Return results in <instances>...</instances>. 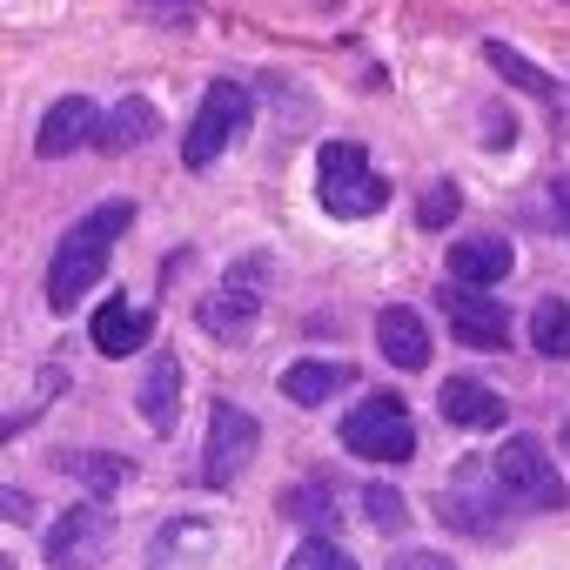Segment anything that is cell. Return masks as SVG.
I'll use <instances>...</instances> for the list:
<instances>
[{"label":"cell","instance_id":"cell-1","mask_svg":"<svg viewBox=\"0 0 570 570\" xmlns=\"http://www.w3.org/2000/svg\"><path fill=\"white\" fill-rule=\"evenodd\" d=\"M128 222H135V202H101V208H88V215L61 235L55 268H48V303H55V309H75L95 282L108 275V248L121 242Z\"/></svg>","mask_w":570,"mask_h":570},{"label":"cell","instance_id":"cell-30","mask_svg":"<svg viewBox=\"0 0 570 570\" xmlns=\"http://www.w3.org/2000/svg\"><path fill=\"white\" fill-rule=\"evenodd\" d=\"M550 202H557V215H563V228H570V175L550 181Z\"/></svg>","mask_w":570,"mask_h":570},{"label":"cell","instance_id":"cell-17","mask_svg":"<svg viewBox=\"0 0 570 570\" xmlns=\"http://www.w3.org/2000/svg\"><path fill=\"white\" fill-rule=\"evenodd\" d=\"M135 403H141V416L168 436L175 416H181V363H175V356H155L148 376H141V396H135Z\"/></svg>","mask_w":570,"mask_h":570},{"label":"cell","instance_id":"cell-13","mask_svg":"<svg viewBox=\"0 0 570 570\" xmlns=\"http://www.w3.org/2000/svg\"><path fill=\"white\" fill-rule=\"evenodd\" d=\"M510 275V242L503 235H463L450 248V282H470V289H490V282Z\"/></svg>","mask_w":570,"mask_h":570},{"label":"cell","instance_id":"cell-15","mask_svg":"<svg viewBox=\"0 0 570 570\" xmlns=\"http://www.w3.org/2000/svg\"><path fill=\"white\" fill-rule=\"evenodd\" d=\"M443 416H450L456 430H497L510 410H503V396L483 390L476 376H450V383H443Z\"/></svg>","mask_w":570,"mask_h":570},{"label":"cell","instance_id":"cell-12","mask_svg":"<svg viewBox=\"0 0 570 570\" xmlns=\"http://www.w3.org/2000/svg\"><path fill=\"white\" fill-rule=\"evenodd\" d=\"M376 343H383V356H390L396 370H430V323H423L416 309L390 303V309L376 316Z\"/></svg>","mask_w":570,"mask_h":570},{"label":"cell","instance_id":"cell-29","mask_svg":"<svg viewBox=\"0 0 570 570\" xmlns=\"http://www.w3.org/2000/svg\"><path fill=\"white\" fill-rule=\"evenodd\" d=\"M483 121H490V148H503V141H510V115H503V108H490Z\"/></svg>","mask_w":570,"mask_h":570},{"label":"cell","instance_id":"cell-27","mask_svg":"<svg viewBox=\"0 0 570 570\" xmlns=\"http://www.w3.org/2000/svg\"><path fill=\"white\" fill-rule=\"evenodd\" d=\"M330 557H336V543H330V537H309V543L289 557V570H330Z\"/></svg>","mask_w":570,"mask_h":570},{"label":"cell","instance_id":"cell-14","mask_svg":"<svg viewBox=\"0 0 570 570\" xmlns=\"http://www.w3.org/2000/svg\"><path fill=\"white\" fill-rule=\"evenodd\" d=\"M350 383H356V370H350V363H323V356L282 370V396L303 403V410H323V403H330L336 390H350Z\"/></svg>","mask_w":570,"mask_h":570},{"label":"cell","instance_id":"cell-5","mask_svg":"<svg viewBox=\"0 0 570 570\" xmlns=\"http://www.w3.org/2000/svg\"><path fill=\"white\" fill-rule=\"evenodd\" d=\"M242 128H248V95H242L235 81H215V88L202 95L195 121H188L181 161H188V168H215V161L235 148V135H242Z\"/></svg>","mask_w":570,"mask_h":570},{"label":"cell","instance_id":"cell-10","mask_svg":"<svg viewBox=\"0 0 570 570\" xmlns=\"http://www.w3.org/2000/svg\"><path fill=\"white\" fill-rule=\"evenodd\" d=\"M215 563V523L175 517L148 537V570H208Z\"/></svg>","mask_w":570,"mask_h":570},{"label":"cell","instance_id":"cell-8","mask_svg":"<svg viewBox=\"0 0 570 570\" xmlns=\"http://www.w3.org/2000/svg\"><path fill=\"white\" fill-rule=\"evenodd\" d=\"M497 483L517 497V503H530V510H557L570 490H563V476H557V463H550V450L537 443V436H510L503 450H497Z\"/></svg>","mask_w":570,"mask_h":570},{"label":"cell","instance_id":"cell-9","mask_svg":"<svg viewBox=\"0 0 570 570\" xmlns=\"http://www.w3.org/2000/svg\"><path fill=\"white\" fill-rule=\"evenodd\" d=\"M443 316H450L456 343H470V350H503V343H510L503 303L483 296V289H470V282H450V289H443Z\"/></svg>","mask_w":570,"mask_h":570},{"label":"cell","instance_id":"cell-24","mask_svg":"<svg viewBox=\"0 0 570 570\" xmlns=\"http://www.w3.org/2000/svg\"><path fill=\"white\" fill-rule=\"evenodd\" d=\"M456 202H463V195H456V181H443V175H436V181L423 188V202H416V222H423V228H450V222H456Z\"/></svg>","mask_w":570,"mask_h":570},{"label":"cell","instance_id":"cell-19","mask_svg":"<svg viewBox=\"0 0 570 570\" xmlns=\"http://www.w3.org/2000/svg\"><path fill=\"white\" fill-rule=\"evenodd\" d=\"M155 128H161V121H155V108L135 95V101H121V108H108V115H101V135H95V148H101V155H128V148L155 141Z\"/></svg>","mask_w":570,"mask_h":570},{"label":"cell","instance_id":"cell-26","mask_svg":"<svg viewBox=\"0 0 570 570\" xmlns=\"http://www.w3.org/2000/svg\"><path fill=\"white\" fill-rule=\"evenodd\" d=\"M390 570H456V563H450L443 550H396Z\"/></svg>","mask_w":570,"mask_h":570},{"label":"cell","instance_id":"cell-22","mask_svg":"<svg viewBox=\"0 0 570 570\" xmlns=\"http://www.w3.org/2000/svg\"><path fill=\"white\" fill-rule=\"evenodd\" d=\"M483 61H490V68H497V75H503L510 88H530V95H550V75H543V68H530V61H523V55H517L510 41H483Z\"/></svg>","mask_w":570,"mask_h":570},{"label":"cell","instance_id":"cell-31","mask_svg":"<svg viewBox=\"0 0 570 570\" xmlns=\"http://www.w3.org/2000/svg\"><path fill=\"white\" fill-rule=\"evenodd\" d=\"M330 570H356V563H350V550H336V557H330Z\"/></svg>","mask_w":570,"mask_h":570},{"label":"cell","instance_id":"cell-20","mask_svg":"<svg viewBox=\"0 0 570 570\" xmlns=\"http://www.w3.org/2000/svg\"><path fill=\"white\" fill-rule=\"evenodd\" d=\"M61 470H68V476H81L95 497H108V490H121V483H128V456H101V450H68V456H61Z\"/></svg>","mask_w":570,"mask_h":570},{"label":"cell","instance_id":"cell-28","mask_svg":"<svg viewBox=\"0 0 570 570\" xmlns=\"http://www.w3.org/2000/svg\"><path fill=\"white\" fill-rule=\"evenodd\" d=\"M141 8H148V14H161V21H181V14H195V8H202V0H141Z\"/></svg>","mask_w":570,"mask_h":570},{"label":"cell","instance_id":"cell-7","mask_svg":"<svg viewBox=\"0 0 570 570\" xmlns=\"http://www.w3.org/2000/svg\"><path fill=\"white\" fill-rule=\"evenodd\" d=\"M108 543H115L108 503H75L48 530V570H101L108 563Z\"/></svg>","mask_w":570,"mask_h":570},{"label":"cell","instance_id":"cell-3","mask_svg":"<svg viewBox=\"0 0 570 570\" xmlns=\"http://www.w3.org/2000/svg\"><path fill=\"white\" fill-rule=\"evenodd\" d=\"M316 195H323V208L336 222H363V215H376L390 202V181L370 168V155L356 141H323V155H316Z\"/></svg>","mask_w":570,"mask_h":570},{"label":"cell","instance_id":"cell-21","mask_svg":"<svg viewBox=\"0 0 570 570\" xmlns=\"http://www.w3.org/2000/svg\"><path fill=\"white\" fill-rule=\"evenodd\" d=\"M530 343H537V356H570V303L563 296H543L530 309Z\"/></svg>","mask_w":570,"mask_h":570},{"label":"cell","instance_id":"cell-4","mask_svg":"<svg viewBox=\"0 0 570 570\" xmlns=\"http://www.w3.org/2000/svg\"><path fill=\"white\" fill-rule=\"evenodd\" d=\"M343 450H356L370 463H410L416 456V423L396 396H363L343 416Z\"/></svg>","mask_w":570,"mask_h":570},{"label":"cell","instance_id":"cell-16","mask_svg":"<svg viewBox=\"0 0 570 570\" xmlns=\"http://www.w3.org/2000/svg\"><path fill=\"white\" fill-rule=\"evenodd\" d=\"M148 330H155V323H148L135 303L108 296V309L95 316V330H88V336H95V350H101V356H135V350L148 343Z\"/></svg>","mask_w":570,"mask_h":570},{"label":"cell","instance_id":"cell-2","mask_svg":"<svg viewBox=\"0 0 570 570\" xmlns=\"http://www.w3.org/2000/svg\"><path fill=\"white\" fill-rule=\"evenodd\" d=\"M262 296H268V255L248 248V255H235V262L222 268V282L202 296L195 323H202L215 343H248V330H255V316H262Z\"/></svg>","mask_w":570,"mask_h":570},{"label":"cell","instance_id":"cell-11","mask_svg":"<svg viewBox=\"0 0 570 570\" xmlns=\"http://www.w3.org/2000/svg\"><path fill=\"white\" fill-rule=\"evenodd\" d=\"M101 135V108L88 101V95H68V101H55L48 115H41V135H35V148L55 161V155H75L81 141H95Z\"/></svg>","mask_w":570,"mask_h":570},{"label":"cell","instance_id":"cell-18","mask_svg":"<svg viewBox=\"0 0 570 570\" xmlns=\"http://www.w3.org/2000/svg\"><path fill=\"white\" fill-rule=\"evenodd\" d=\"M456 530H470V537H503L510 523H503V503L497 497H483V490H470V470H463V483L456 490H443V503H436Z\"/></svg>","mask_w":570,"mask_h":570},{"label":"cell","instance_id":"cell-25","mask_svg":"<svg viewBox=\"0 0 570 570\" xmlns=\"http://www.w3.org/2000/svg\"><path fill=\"white\" fill-rule=\"evenodd\" d=\"M363 510H370V523H383V530H403V523H410V510H403V497H396L390 483H370V490H363Z\"/></svg>","mask_w":570,"mask_h":570},{"label":"cell","instance_id":"cell-6","mask_svg":"<svg viewBox=\"0 0 570 570\" xmlns=\"http://www.w3.org/2000/svg\"><path fill=\"white\" fill-rule=\"evenodd\" d=\"M255 450H262V423L242 403H215L208 410V443H202V483L228 490L255 463Z\"/></svg>","mask_w":570,"mask_h":570},{"label":"cell","instance_id":"cell-23","mask_svg":"<svg viewBox=\"0 0 570 570\" xmlns=\"http://www.w3.org/2000/svg\"><path fill=\"white\" fill-rule=\"evenodd\" d=\"M282 510H289L296 523H309V530H336V497H330V483L289 490V497H282Z\"/></svg>","mask_w":570,"mask_h":570}]
</instances>
